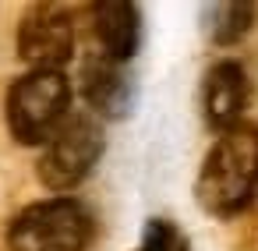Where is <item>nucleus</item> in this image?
I'll return each mask as SVG.
<instances>
[{
    "instance_id": "nucleus-1",
    "label": "nucleus",
    "mask_w": 258,
    "mask_h": 251,
    "mask_svg": "<svg viewBox=\"0 0 258 251\" xmlns=\"http://www.w3.org/2000/svg\"><path fill=\"white\" fill-rule=\"evenodd\" d=\"M254 195H258V128L233 124L230 131H219L216 145L209 149L195 180V198L209 216L230 219L244 212Z\"/></svg>"
},
{
    "instance_id": "nucleus-2",
    "label": "nucleus",
    "mask_w": 258,
    "mask_h": 251,
    "mask_svg": "<svg viewBox=\"0 0 258 251\" xmlns=\"http://www.w3.org/2000/svg\"><path fill=\"white\" fill-rule=\"evenodd\" d=\"M71 85L64 71H29L8 92V128L22 145H46L68 120Z\"/></svg>"
},
{
    "instance_id": "nucleus-3",
    "label": "nucleus",
    "mask_w": 258,
    "mask_h": 251,
    "mask_svg": "<svg viewBox=\"0 0 258 251\" xmlns=\"http://www.w3.org/2000/svg\"><path fill=\"white\" fill-rule=\"evenodd\" d=\"M92 219L75 198H46L22 209L8 230L11 251H85Z\"/></svg>"
},
{
    "instance_id": "nucleus-4",
    "label": "nucleus",
    "mask_w": 258,
    "mask_h": 251,
    "mask_svg": "<svg viewBox=\"0 0 258 251\" xmlns=\"http://www.w3.org/2000/svg\"><path fill=\"white\" fill-rule=\"evenodd\" d=\"M103 128L92 113H78V117H68L53 138L43 145V156H39V180L50 187V191H71L78 187L92 166L99 163L103 156Z\"/></svg>"
},
{
    "instance_id": "nucleus-5",
    "label": "nucleus",
    "mask_w": 258,
    "mask_h": 251,
    "mask_svg": "<svg viewBox=\"0 0 258 251\" xmlns=\"http://www.w3.org/2000/svg\"><path fill=\"white\" fill-rule=\"evenodd\" d=\"M75 29L64 8L57 4H32L18 25V57L32 71H60L71 60Z\"/></svg>"
},
{
    "instance_id": "nucleus-6",
    "label": "nucleus",
    "mask_w": 258,
    "mask_h": 251,
    "mask_svg": "<svg viewBox=\"0 0 258 251\" xmlns=\"http://www.w3.org/2000/svg\"><path fill=\"white\" fill-rule=\"evenodd\" d=\"M82 96L99 117H124L135 106V78L106 53H89L82 64Z\"/></svg>"
},
{
    "instance_id": "nucleus-7",
    "label": "nucleus",
    "mask_w": 258,
    "mask_h": 251,
    "mask_svg": "<svg viewBox=\"0 0 258 251\" xmlns=\"http://www.w3.org/2000/svg\"><path fill=\"white\" fill-rule=\"evenodd\" d=\"M202 103H205V120L216 131H230L233 124H240V113H244V103H247L244 68L237 60H216L205 75Z\"/></svg>"
},
{
    "instance_id": "nucleus-8",
    "label": "nucleus",
    "mask_w": 258,
    "mask_h": 251,
    "mask_svg": "<svg viewBox=\"0 0 258 251\" xmlns=\"http://www.w3.org/2000/svg\"><path fill=\"white\" fill-rule=\"evenodd\" d=\"M92 25L99 39V53L127 64L142 43V15L131 0H99L92 4Z\"/></svg>"
},
{
    "instance_id": "nucleus-9",
    "label": "nucleus",
    "mask_w": 258,
    "mask_h": 251,
    "mask_svg": "<svg viewBox=\"0 0 258 251\" xmlns=\"http://www.w3.org/2000/svg\"><path fill=\"white\" fill-rule=\"evenodd\" d=\"M254 22V8L247 0H226V4H209L205 8V25H209V36L212 43L219 46H230L237 43Z\"/></svg>"
},
{
    "instance_id": "nucleus-10",
    "label": "nucleus",
    "mask_w": 258,
    "mask_h": 251,
    "mask_svg": "<svg viewBox=\"0 0 258 251\" xmlns=\"http://www.w3.org/2000/svg\"><path fill=\"white\" fill-rule=\"evenodd\" d=\"M138 251H187V240H184V233H180L173 223H166V219H149L145 230H142Z\"/></svg>"
}]
</instances>
